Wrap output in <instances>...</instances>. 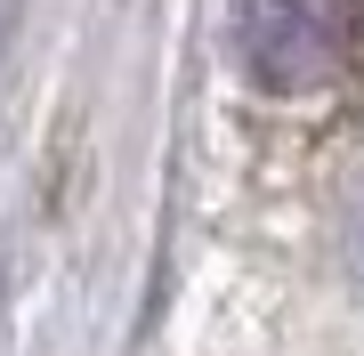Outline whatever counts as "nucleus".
<instances>
[{
    "label": "nucleus",
    "instance_id": "f257e3e1",
    "mask_svg": "<svg viewBox=\"0 0 364 356\" xmlns=\"http://www.w3.org/2000/svg\"><path fill=\"white\" fill-rule=\"evenodd\" d=\"M364 0H235V57L275 97L332 90L356 65Z\"/></svg>",
    "mask_w": 364,
    "mask_h": 356
}]
</instances>
